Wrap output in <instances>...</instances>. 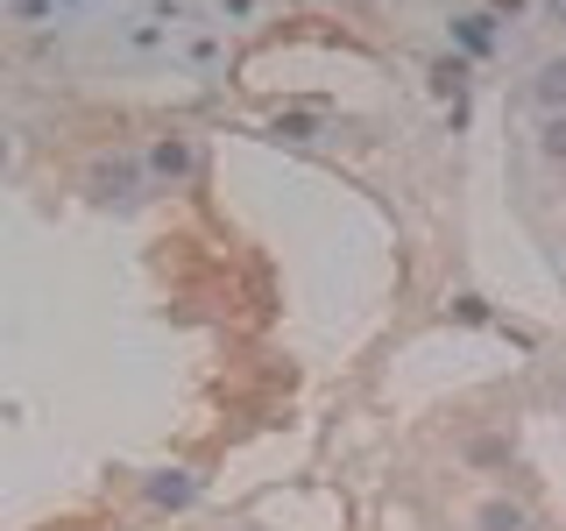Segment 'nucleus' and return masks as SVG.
<instances>
[{"label":"nucleus","instance_id":"10","mask_svg":"<svg viewBox=\"0 0 566 531\" xmlns=\"http://www.w3.org/2000/svg\"><path fill=\"white\" fill-rule=\"evenodd\" d=\"M538 156H545V164H566V114H553L538 128Z\"/></svg>","mask_w":566,"mask_h":531},{"label":"nucleus","instance_id":"11","mask_svg":"<svg viewBox=\"0 0 566 531\" xmlns=\"http://www.w3.org/2000/svg\"><path fill=\"white\" fill-rule=\"evenodd\" d=\"M149 496H156V503H191V475H156V482H149Z\"/></svg>","mask_w":566,"mask_h":531},{"label":"nucleus","instance_id":"14","mask_svg":"<svg viewBox=\"0 0 566 531\" xmlns=\"http://www.w3.org/2000/svg\"><path fill=\"white\" fill-rule=\"evenodd\" d=\"M57 8H64V14H85V8H93V0H57Z\"/></svg>","mask_w":566,"mask_h":531},{"label":"nucleus","instance_id":"6","mask_svg":"<svg viewBox=\"0 0 566 531\" xmlns=\"http://www.w3.org/2000/svg\"><path fill=\"white\" fill-rule=\"evenodd\" d=\"M474 531H531V510L510 503V496H482L474 503Z\"/></svg>","mask_w":566,"mask_h":531},{"label":"nucleus","instance_id":"5","mask_svg":"<svg viewBox=\"0 0 566 531\" xmlns=\"http://www.w3.org/2000/svg\"><path fill=\"white\" fill-rule=\"evenodd\" d=\"M531 106H538L545 121L566 114V58H545L538 64V79H531Z\"/></svg>","mask_w":566,"mask_h":531},{"label":"nucleus","instance_id":"13","mask_svg":"<svg viewBox=\"0 0 566 531\" xmlns=\"http://www.w3.org/2000/svg\"><path fill=\"white\" fill-rule=\"evenodd\" d=\"M545 14H553V22L566 29V0H545Z\"/></svg>","mask_w":566,"mask_h":531},{"label":"nucleus","instance_id":"7","mask_svg":"<svg viewBox=\"0 0 566 531\" xmlns=\"http://www.w3.org/2000/svg\"><path fill=\"white\" fill-rule=\"evenodd\" d=\"M0 14H8V22L22 29V35H35V29H57V22H64V8H57V0H8Z\"/></svg>","mask_w":566,"mask_h":531},{"label":"nucleus","instance_id":"8","mask_svg":"<svg viewBox=\"0 0 566 531\" xmlns=\"http://www.w3.org/2000/svg\"><path fill=\"white\" fill-rule=\"evenodd\" d=\"M453 43L468 50V58H489L495 50V14H453Z\"/></svg>","mask_w":566,"mask_h":531},{"label":"nucleus","instance_id":"1","mask_svg":"<svg viewBox=\"0 0 566 531\" xmlns=\"http://www.w3.org/2000/svg\"><path fill=\"white\" fill-rule=\"evenodd\" d=\"M106 43H114V58H128V64H170L177 35L156 22L149 8H142V14H120V22H106Z\"/></svg>","mask_w":566,"mask_h":531},{"label":"nucleus","instance_id":"2","mask_svg":"<svg viewBox=\"0 0 566 531\" xmlns=\"http://www.w3.org/2000/svg\"><path fill=\"white\" fill-rule=\"evenodd\" d=\"M142 164H149V185L185 191L191 177L206 170V156H199V142H191V135H177V128H170V135H156L149 149H142Z\"/></svg>","mask_w":566,"mask_h":531},{"label":"nucleus","instance_id":"4","mask_svg":"<svg viewBox=\"0 0 566 531\" xmlns=\"http://www.w3.org/2000/svg\"><path fill=\"white\" fill-rule=\"evenodd\" d=\"M142 177H149V164H142V156H99V164L85 170V185H93V199H128Z\"/></svg>","mask_w":566,"mask_h":531},{"label":"nucleus","instance_id":"3","mask_svg":"<svg viewBox=\"0 0 566 531\" xmlns=\"http://www.w3.org/2000/svg\"><path fill=\"white\" fill-rule=\"evenodd\" d=\"M170 64L191 71V79H227V64H234V43H227L220 22L185 29V35H177V50H170Z\"/></svg>","mask_w":566,"mask_h":531},{"label":"nucleus","instance_id":"12","mask_svg":"<svg viewBox=\"0 0 566 531\" xmlns=\"http://www.w3.org/2000/svg\"><path fill=\"white\" fill-rule=\"evenodd\" d=\"M432 85H439V93H460V85H468V58H439L432 64Z\"/></svg>","mask_w":566,"mask_h":531},{"label":"nucleus","instance_id":"9","mask_svg":"<svg viewBox=\"0 0 566 531\" xmlns=\"http://www.w3.org/2000/svg\"><path fill=\"white\" fill-rule=\"evenodd\" d=\"M212 22H220V29H248V22H262V0H212Z\"/></svg>","mask_w":566,"mask_h":531}]
</instances>
